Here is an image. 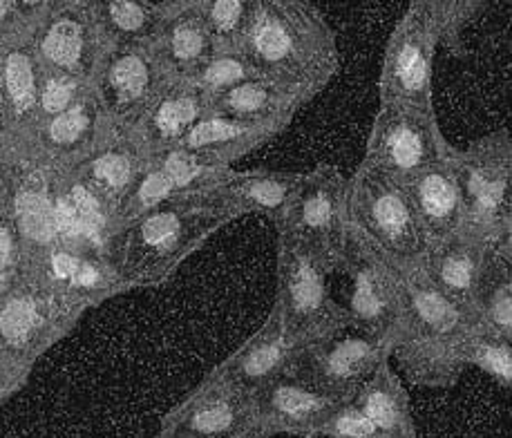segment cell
<instances>
[{"mask_svg":"<svg viewBox=\"0 0 512 438\" xmlns=\"http://www.w3.org/2000/svg\"><path fill=\"white\" fill-rule=\"evenodd\" d=\"M244 47L260 79L307 101L338 68L336 38L314 7L264 3L244 25Z\"/></svg>","mask_w":512,"mask_h":438,"instance_id":"cell-1","label":"cell"},{"mask_svg":"<svg viewBox=\"0 0 512 438\" xmlns=\"http://www.w3.org/2000/svg\"><path fill=\"white\" fill-rule=\"evenodd\" d=\"M349 228L401 271L419 269L430 253L414 199L405 186L360 168L347 188Z\"/></svg>","mask_w":512,"mask_h":438,"instance_id":"cell-2","label":"cell"},{"mask_svg":"<svg viewBox=\"0 0 512 438\" xmlns=\"http://www.w3.org/2000/svg\"><path fill=\"white\" fill-rule=\"evenodd\" d=\"M334 271L302 246L282 240L278 311L284 327L302 349L338 336L349 325V311L329 298L327 273Z\"/></svg>","mask_w":512,"mask_h":438,"instance_id":"cell-3","label":"cell"},{"mask_svg":"<svg viewBox=\"0 0 512 438\" xmlns=\"http://www.w3.org/2000/svg\"><path fill=\"white\" fill-rule=\"evenodd\" d=\"M452 161L466 206L463 231L495 244L512 219V139L497 132Z\"/></svg>","mask_w":512,"mask_h":438,"instance_id":"cell-4","label":"cell"},{"mask_svg":"<svg viewBox=\"0 0 512 438\" xmlns=\"http://www.w3.org/2000/svg\"><path fill=\"white\" fill-rule=\"evenodd\" d=\"M452 155L436 128L432 110L383 106L369 137L363 170L407 188L423 170L443 164Z\"/></svg>","mask_w":512,"mask_h":438,"instance_id":"cell-5","label":"cell"},{"mask_svg":"<svg viewBox=\"0 0 512 438\" xmlns=\"http://www.w3.org/2000/svg\"><path fill=\"white\" fill-rule=\"evenodd\" d=\"M347 184L334 168L302 177L296 197L282 217V240L318 255L331 269L345 260L349 242Z\"/></svg>","mask_w":512,"mask_h":438,"instance_id":"cell-6","label":"cell"},{"mask_svg":"<svg viewBox=\"0 0 512 438\" xmlns=\"http://www.w3.org/2000/svg\"><path fill=\"white\" fill-rule=\"evenodd\" d=\"M345 266L352 280L349 322L369 336L396 340L405 309V271L349 228Z\"/></svg>","mask_w":512,"mask_h":438,"instance_id":"cell-7","label":"cell"},{"mask_svg":"<svg viewBox=\"0 0 512 438\" xmlns=\"http://www.w3.org/2000/svg\"><path fill=\"white\" fill-rule=\"evenodd\" d=\"M394 347V338L369 336L363 331L349 333V336H334L305 349L293 371L309 380L320 392L347 403L354 401L358 389L378 369L387 365V356Z\"/></svg>","mask_w":512,"mask_h":438,"instance_id":"cell-8","label":"cell"},{"mask_svg":"<svg viewBox=\"0 0 512 438\" xmlns=\"http://www.w3.org/2000/svg\"><path fill=\"white\" fill-rule=\"evenodd\" d=\"M211 215L202 208L166 204L148 213L123 240L121 262L128 278H148L177 260L202 237Z\"/></svg>","mask_w":512,"mask_h":438,"instance_id":"cell-9","label":"cell"},{"mask_svg":"<svg viewBox=\"0 0 512 438\" xmlns=\"http://www.w3.org/2000/svg\"><path fill=\"white\" fill-rule=\"evenodd\" d=\"M436 38L416 7L396 27L385 54L383 106L430 110L432 54Z\"/></svg>","mask_w":512,"mask_h":438,"instance_id":"cell-10","label":"cell"},{"mask_svg":"<svg viewBox=\"0 0 512 438\" xmlns=\"http://www.w3.org/2000/svg\"><path fill=\"white\" fill-rule=\"evenodd\" d=\"M349 403V401H347ZM343 401L320 392L296 371L271 380L253 394L255 425L264 434L287 432L298 436H316L325 432L329 418Z\"/></svg>","mask_w":512,"mask_h":438,"instance_id":"cell-11","label":"cell"},{"mask_svg":"<svg viewBox=\"0 0 512 438\" xmlns=\"http://www.w3.org/2000/svg\"><path fill=\"white\" fill-rule=\"evenodd\" d=\"M492 246L495 244L461 231L450 240L432 246L421 269L445 298L477 318V302Z\"/></svg>","mask_w":512,"mask_h":438,"instance_id":"cell-12","label":"cell"},{"mask_svg":"<svg viewBox=\"0 0 512 438\" xmlns=\"http://www.w3.org/2000/svg\"><path fill=\"white\" fill-rule=\"evenodd\" d=\"M452 157L443 164L423 170L407 186L423 224L425 237L430 242V249L459 235L466 228V206H463V195Z\"/></svg>","mask_w":512,"mask_h":438,"instance_id":"cell-13","label":"cell"},{"mask_svg":"<svg viewBox=\"0 0 512 438\" xmlns=\"http://www.w3.org/2000/svg\"><path fill=\"white\" fill-rule=\"evenodd\" d=\"M302 354H305V349L291 338L280 311L276 309L267 327L235 358L231 383L244 389V392L255 394L260 387L269 385L271 380L291 374L298 367Z\"/></svg>","mask_w":512,"mask_h":438,"instance_id":"cell-14","label":"cell"},{"mask_svg":"<svg viewBox=\"0 0 512 438\" xmlns=\"http://www.w3.org/2000/svg\"><path fill=\"white\" fill-rule=\"evenodd\" d=\"M255 425L253 396L231 383L226 389H211L188 405L179 423L182 438H220L246 432Z\"/></svg>","mask_w":512,"mask_h":438,"instance_id":"cell-15","label":"cell"},{"mask_svg":"<svg viewBox=\"0 0 512 438\" xmlns=\"http://www.w3.org/2000/svg\"><path fill=\"white\" fill-rule=\"evenodd\" d=\"M354 403L363 409L385 438H416L410 398L401 380L387 365L358 389Z\"/></svg>","mask_w":512,"mask_h":438,"instance_id":"cell-16","label":"cell"},{"mask_svg":"<svg viewBox=\"0 0 512 438\" xmlns=\"http://www.w3.org/2000/svg\"><path fill=\"white\" fill-rule=\"evenodd\" d=\"M302 184L300 175L291 173H249L235 177L229 186V199L240 211H264L280 215V222Z\"/></svg>","mask_w":512,"mask_h":438,"instance_id":"cell-17","label":"cell"},{"mask_svg":"<svg viewBox=\"0 0 512 438\" xmlns=\"http://www.w3.org/2000/svg\"><path fill=\"white\" fill-rule=\"evenodd\" d=\"M477 325L512 342V271L492 249L477 302Z\"/></svg>","mask_w":512,"mask_h":438,"instance_id":"cell-18","label":"cell"},{"mask_svg":"<svg viewBox=\"0 0 512 438\" xmlns=\"http://www.w3.org/2000/svg\"><path fill=\"white\" fill-rule=\"evenodd\" d=\"M466 360L497 380L512 394V342L483 327H474L466 342Z\"/></svg>","mask_w":512,"mask_h":438,"instance_id":"cell-19","label":"cell"},{"mask_svg":"<svg viewBox=\"0 0 512 438\" xmlns=\"http://www.w3.org/2000/svg\"><path fill=\"white\" fill-rule=\"evenodd\" d=\"M329 438H385L354 401L343 403L322 432Z\"/></svg>","mask_w":512,"mask_h":438,"instance_id":"cell-20","label":"cell"},{"mask_svg":"<svg viewBox=\"0 0 512 438\" xmlns=\"http://www.w3.org/2000/svg\"><path fill=\"white\" fill-rule=\"evenodd\" d=\"M45 54L50 61L63 68H70L81 56V34L74 23L54 25L45 38Z\"/></svg>","mask_w":512,"mask_h":438,"instance_id":"cell-21","label":"cell"},{"mask_svg":"<svg viewBox=\"0 0 512 438\" xmlns=\"http://www.w3.org/2000/svg\"><path fill=\"white\" fill-rule=\"evenodd\" d=\"M146 65L137 56H121L110 74V83L121 101L137 99L146 88Z\"/></svg>","mask_w":512,"mask_h":438,"instance_id":"cell-22","label":"cell"},{"mask_svg":"<svg viewBox=\"0 0 512 438\" xmlns=\"http://www.w3.org/2000/svg\"><path fill=\"white\" fill-rule=\"evenodd\" d=\"M206 47V34L204 27L197 23H182L177 25L173 34H170V52L177 61L193 63L204 54Z\"/></svg>","mask_w":512,"mask_h":438,"instance_id":"cell-23","label":"cell"},{"mask_svg":"<svg viewBox=\"0 0 512 438\" xmlns=\"http://www.w3.org/2000/svg\"><path fill=\"white\" fill-rule=\"evenodd\" d=\"M7 88L18 108H25L27 103H32V68L21 54H14L7 61Z\"/></svg>","mask_w":512,"mask_h":438,"instance_id":"cell-24","label":"cell"},{"mask_svg":"<svg viewBox=\"0 0 512 438\" xmlns=\"http://www.w3.org/2000/svg\"><path fill=\"white\" fill-rule=\"evenodd\" d=\"M195 114V106L193 101L188 99H177V101H166L164 106L157 110L155 123L157 128L164 132V135H177L186 123H191Z\"/></svg>","mask_w":512,"mask_h":438,"instance_id":"cell-25","label":"cell"},{"mask_svg":"<svg viewBox=\"0 0 512 438\" xmlns=\"http://www.w3.org/2000/svg\"><path fill=\"white\" fill-rule=\"evenodd\" d=\"M173 186L175 184L168 173L148 175L144 182H141L137 195H135V208L137 211H148V208H155L161 199L170 193V188Z\"/></svg>","mask_w":512,"mask_h":438,"instance_id":"cell-26","label":"cell"},{"mask_svg":"<svg viewBox=\"0 0 512 438\" xmlns=\"http://www.w3.org/2000/svg\"><path fill=\"white\" fill-rule=\"evenodd\" d=\"M32 327V316L27 304L23 302H14L12 307H7L5 316H3V329L5 336L12 340H23L27 336V331Z\"/></svg>","mask_w":512,"mask_h":438,"instance_id":"cell-27","label":"cell"},{"mask_svg":"<svg viewBox=\"0 0 512 438\" xmlns=\"http://www.w3.org/2000/svg\"><path fill=\"white\" fill-rule=\"evenodd\" d=\"M83 126H85V114L81 110H70L61 114V117L52 123L50 135L54 141L70 144V141H74L81 135Z\"/></svg>","mask_w":512,"mask_h":438,"instance_id":"cell-28","label":"cell"},{"mask_svg":"<svg viewBox=\"0 0 512 438\" xmlns=\"http://www.w3.org/2000/svg\"><path fill=\"white\" fill-rule=\"evenodd\" d=\"M110 9H112L110 12L112 21H115V25L123 32H137L146 21L144 9L132 3H115Z\"/></svg>","mask_w":512,"mask_h":438,"instance_id":"cell-29","label":"cell"},{"mask_svg":"<svg viewBox=\"0 0 512 438\" xmlns=\"http://www.w3.org/2000/svg\"><path fill=\"white\" fill-rule=\"evenodd\" d=\"M246 76V68L240 61H222L215 63L211 68L206 70V81L213 85H233L240 83Z\"/></svg>","mask_w":512,"mask_h":438,"instance_id":"cell-30","label":"cell"},{"mask_svg":"<svg viewBox=\"0 0 512 438\" xmlns=\"http://www.w3.org/2000/svg\"><path fill=\"white\" fill-rule=\"evenodd\" d=\"M97 173L101 179H106L110 186H121L128 179V161L119 157V155H106L103 159H99L97 164Z\"/></svg>","mask_w":512,"mask_h":438,"instance_id":"cell-31","label":"cell"},{"mask_svg":"<svg viewBox=\"0 0 512 438\" xmlns=\"http://www.w3.org/2000/svg\"><path fill=\"white\" fill-rule=\"evenodd\" d=\"M213 23L220 27V30L231 32L235 27H240L244 12H242V3H235V0H229V3H217L213 5L211 12Z\"/></svg>","mask_w":512,"mask_h":438,"instance_id":"cell-32","label":"cell"},{"mask_svg":"<svg viewBox=\"0 0 512 438\" xmlns=\"http://www.w3.org/2000/svg\"><path fill=\"white\" fill-rule=\"evenodd\" d=\"M166 173L170 175V179H173V184H186V182H191V177L195 175V168H193V164L188 159H184V157H173L168 161V168H166Z\"/></svg>","mask_w":512,"mask_h":438,"instance_id":"cell-33","label":"cell"},{"mask_svg":"<svg viewBox=\"0 0 512 438\" xmlns=\"http://www.w3.org/2000/svg\"><path fill=\"white\" fill-rule=\"evenodd\" d=\"M68 101H70V88L63 83H52L43 94V103L47 110H61L65 108V103Z\"/></svg>","mask_w":512,"mask_h":438,"instance_id":"cell-34","label":"cell"},{"mask_svg":"<svg viewBox=\"0 0 512 438\" xmlns=\"http://www.w3.org/2000/svg\"><path fill=\"white\" fill-rule=\"evenodd\" d=\"M495 253L504 260V264L512 271V219L508 222V226L504 228V233L499 235V240L495 242Z\"/></svg>","mask_w":512,"mask_h":438,"instance_id":"cell-35","label":"cell"},{"mask_svg":"<svg viewBox=\"0 0 512 438\" xmlns=\"http://www.w3.org/2000/svg\"><path fill=\"white\" fill-rule=\"evenodd\" d=\"M52 264H54V273L59 275V278H74L77 271L81 269V264L70 255H56Z\"/></svg>","mask_w":512,"mask_h":438,"instance_id":"cell-36","label":"cell"},{"mask_svg":"<svg viewBox=\"0 0 512 438\" xmlns=\"http://www.w3.org/2000/svg\"><path fill=\"white\" fill-rule=\"evenodd\" d=\"M97 278H99V275H97V271L92 269L90 264H81V269L77 271V275H74V282L85 284V287H88V284L97 282Z\"/></svg>","mask_w":512,"mask_h":438,"instance_id":"cell-37","label":"cell"},{"mask_svg":"<svg viewBox=\"0 0 512 438\" xmlns=\"http://www.w3.org/2000/svg\"><path fill=\"white\" fill-rule=\"evenodd\" d=\"M264 436H267V434H264L258 425H253L251 430H249V432H244L240 438H264Z\"/></svg>","mask_w":512,"mask_h":438,"instance_id":"cell-38","label":"cell"},{"mask_svg":"<svg viewBox=\"0 0 512 438\" xmlns=\"http://www.w3.org/2000/svg\"><path fill=\"white\" fill-rule=\"evenodd\" d=\"M9 260V233L7 228H3V264H7Z\"/></svg>","mask_w":512,"mask_h":438,"instance_id":"cell-39","label":"cell"}]
</instances>
